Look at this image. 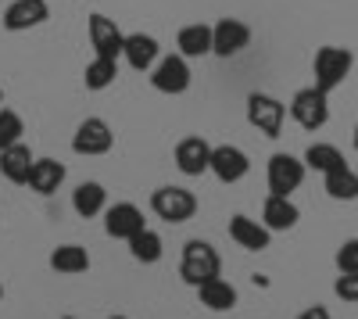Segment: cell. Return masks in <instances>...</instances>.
Here are the masks:
<instances>
[{
  "label": "cell",
  "instance_id": "cell-7",
  "mask_svg": "<svg viewBox=\"0 0 358 319\" xmlns=\"http://www.w3.org/2000/svg\"><path fill=\"white\" fill-rule=\"evenodd\" d=\"M115 148V133L104 119H97V115H90V119H83L72 133V151L83 155V158H101Z\"/></svg>",
  "mask_w": 358,
  "mask_h": 319
},
{
  "label": "cell",
  "instance_id": "cell-19",
  "mask_svg": "<svg viewBox=\"0 0 358 319\" xmlns=\"http://www.w3.org/2000/svg\"><path fill=\"white\" fill-rule=\"evenodd\" d=\"M33 162H36V155L29 151V143H15V148H8V151H0V176H4L8 183H15V187H25L29 183V169H33Z\"/></svg>",
  "mask_w": 358,
  "mask_h": 319
},
{
  "label": "cell",
  "instance_id": "cell-12",
  "mask_svg": "<svg viewBox=\"0 0 358 319\" xmlns=\"http://www.w3.org/2000/svg\"><path fill=\"white\" fill-rule=\"evenodd\" d=\"M50 18V4L47 0H11L0 15V25L8 29V33H29V29H36Z\"/></svg>",
  "mask_w": 358,
  "mask_h": 319
},
{
  "label": "cell",
  "instance_id": "cell-37",
  "mask_svg": "<svg viewBox=\"0 0 358 319\" xmlns=\"http://www.w3.org/2000/svg\"><path fill=\"white\" fill-rule=\"evenodd\" d=\"M355 65H358V57H355Z\"/></svg>",
  "mask_w": 358,
  "mask_h": 319
},
{
  "label": "cell",
  "instance_id": "cell-16",
  "mask_svg": "<svg viewBox=\"0 0 358 319\" xmlns=\"http://www.w3.org/2000/svg\"><path fill=\"white\" fill-rule=\"evenodd\" d=\"M122 57L129 62V69L136 72H151L162 57V43L151 36V33H129L126 43H122Z\"/></svg>",
  "mask_w": 358,
  "mask_h": 319
},
{
  "label": "cell",
  "instance_id": "cell-36",
  "mask_svg": "<svg viewBox=\"0 0 358 319\" xmlns=\"http://www.w3.org/2000/svg\"><path fill=\"white\" fill-rule=\"evenodd\" d=\"M62 319H76V316H62Z\"/></svg>",
  "mask_w": 358,
  "mask_h": 319
},
{
  "label": "cell",
  "instance_id": "cell-11",
  "mask_svg": "<svg viewBox=\"0 0 358 319\" xmlns=\"http://www.w3.org/2000/svg\"><path fill=\"white\" fill-rule=\"evenodd\" d=\"M208 172H212L219 183H241L251 172V158L236 148V143H219V148H212V165H208Z\"/></svg>",
  "mask_w": 358,
  "mask_h": 319
},
{
  "label": "cell",
  "instance_id": "cell-27",
  "mask_svg": "<svg viewBox=\"0 0 358 319\" xmlns=\"http://www.w3.org/2000/svg\"><path fill=\"white\" fill-rule=\"evenodd\" d=\"M301 162H305V169H315V172H322V176H326V172H334V169H341V165H348L344 155L334 148V143H312Z\"/></svg>",
  "mask_w": 358,
  "mask_h": 319
},
{
  "label": "cell",
  "instance_id": "cell-29",
  "mask_svg": "<svg viewBox=\"0 0 358 319\" xmlns=\"http://www.w3.org/2000/svg\"><path fill=\"white\" fill-rule=\"evenodd\" d=\"M337 269H341V276H355L358 273V237H351V241H344L341 248H337Z\"/></svg>",
  "mask_w": 358,
  "mask_h": 319
},
{
  "label": "cell",
  "instance_id": "cell-33",
  "mask_svg": "<svg viewBox=\"0 0 358 319\" xmlns=\"http://www.w3.org/2000/svg\"><path fill=\"white\" fill-rule=\"evenodd\" d=\"M0 302H4V283H0Z\"/></svg>",
  "mask_w": 358,
  "mask_h": 319
},
{
  "label": "cell",
  "instance_id": "cell-31",
  "mask_svg": "<svg viewBox=\"0 0 358 319\" xmlns=\"http://www.w3.org/2000/svg\"><path fill=\"white\" fill-rule=\"evenodd\" d=\"M297 319H334V316H330V309H322V305H312V309H305V312L297 316Z\"/></svg>",
  "mask_w": 358,
  "mask_h": 319
},
{
  "label": "cell",
  "instance_id": "cell-20",
  "mask_svg": "<svg viewBox=\"0 0 358 319\" xmlns=\"http://www.w3.org/2000/svg\"><path fill=\"white\" fill-rule=\"evenodd\" d=\"M65 183V165L57 162V158H36L33 169H29V190L40 194V197H50L57 187Z\"/></svg>",
  "mask_w": 358,
  "mask_h": 319
},
{
  "label": "cell",
  "instance_id": "cell-8",
  "mask_svg": "<svg viewBox=\"0 0 358 319\" xmlns=\"http://www.w3.org/2000/svg\"><path fill=\"white\" fill-rule=\"evenodd\" d=\"M190 83H194V76H190V65H187L183 54H165V57H158V65L151 69V86L158 94H169V97L187 94Z\"/></svg>",
  "mask_w": 358,
  "mask_h": 319
},
{
  "label": "cell",
  "instance_id": "cell-3",
  "mask_svg": "<svg viewBox=\"0 0 358 319\" xmlns=\"http://www.w3.org/2000/svg\"><path fill=\"white\" fill-rule=\"evenodd\" d=\"M151 212L169 222V226H179V222H190L197 215V197L187 190V187H158L151 194Z\"/></svg>",
  "mask_w": 358,
  "mask_h": 319
},
{
  "label": "cell",
  "instance_id": "cell-28",
  "mask_svg": "<svg viewBox=\"0 0 358 319\" xmlns=\"http://www.w3.org/2000/svg\"><path fill=\"white\" fill-rule=\"evenodd\" d=\"M22 133H25L22 115H18V111H11V108H0V151L15 148V143L22 140Z\"/></svg>",
  "mask_w": 358,
  "mask_h": 319
},
{
  "label": "cell",
  "instance_id": "cell-9",
  "mask_svg": "<svg viewBox=\"0 0 358 319\" xmlns=\"http://www.w3.org/2000/svg\"><path fill=\"white\" fill-rule=\"evenodd\" d=\"M86 36H90V47H94L97 57H111V62H118V57H122L126 33L115 25V18L94 11V15L86 18Z\"/></svg>",
  "mask_w": 358,
  "mask_h": 319
},
{
  "label": "cell",
  "instance_id": "cell-26",
  "mask_svg": "<svg viewBox=\"0 0 358 319\" xmlns=\"http://www.w3.org/2000/svg\"><path fill=\"white\" fill-rule=\"evenodd\" d=\"M115 79H118V62H111V57H97V54H94V62H90L86 72H83L86 90H94V94L108 90Z\"/></svg>",
  "mask_w": 358,
  "mask_h": 319
},
{
  "label": "cell",
  "instance_id": "cell-17",
  "mask_svg": "<svg viewBox=\"0 0 358 319\" xmlns=\"http://www.w3.org/2000/svg\"><path fill=\"white\" fill-rule=\"evenodd\" d=\"M229 237H233L236 248H244V251H265L268 244H273V234H268L258 219L241 215V212L229 219Z\"/></svg>",
  "mask_w": 358,
  "mask_h": 319
},
{
  "label": "cell",
  "instance_id": "cell-10",
  "mask_svg": "<svg viewBox=\"0 0 358 319\" xmlns=\"http://www.w3.org/2000/svg\"><path fill=\"white\" fill-rule=\"evenodd\" d=\"M251 47V25L241 18H219L212 25V54L215 57H236Z\"/></svg>",
  "mask_w": 358,
  "mask_h": 319
},
{
  "label": "cell",
  "instance_id": "cell-6",
  "mask_svg": "<svg viewBox=\"0 0 358 319\" xmlns=\"http://www.w3.org/2000/svg\"><path fill=\"white\" fill-rule=\"evenodd\" d=\"M248 122L268 136V140H276L283 133V122H287V104L276 101L273 94H251L248 97Z\"/></svg>",
  "mask_w": 358,
  "mask_h": 319
},
{
  "label": "cell",
  "instance_id": "cell-21",
  "mask_svg": "<svg viewBox=\"0 0 358 319\" xmlns=\"http://www.w3.org/2000/svg\"><path fill=\"white\" fill-rule=\"evenodd\" d=\"M47 262L57 276H79V273L90 269V251L83 244H57Z\"/></svg>",
  "mask_w": 358,
  "mask_h": 319
},
{
  "label": "cell",
  "instance_id": "cell-32",
  "mask_svg": "<svg viewBox=\"0 0 358 319\" xmlns=\"http://www.w3.org/2000/svg\"><path fill=\"white\" fill-rule=\"evenodd\" d=\"M355 151H358V126H355Z\"/></svg>",
  "mask_w": 358,
  "mask_h": 319
},
{
  "label": "cell",
  "instance_id": "cell-14",
  "mask_svg": "<svg viewBox=\"0 0 358 319\" xmlns=\"http://www.w3.org/2000/svg\"><path fill=\"white\" fill-rule=\"evenodd\" d=\"M176 169L183 172V176H204L208 165H212V143H208L204 136H183L176 143Z\"/></svg>",
  "mask_w": 358,
  "mask_h": 319
},
{
  "label": "cell",
  "instance_id": "cell-18",
  "mask_svg": "<svg viewBox=\"0 0 358 319\" xmlns=\"http://www.w3.org/2000/svg\"><path fill=\"white\" fill-rule=\"evenodd\" d=\"M197 302L208 309V312H233L241 295H236V287L226 280V276H212L197 287Z\"/></svg>",
  "mask_w": 358,
  "mask_h": 319
},
{
  "label": "cell",
  "instance_id": "cell-35",
  "mask_svg": "<svg viewBox=\"0 0 358 319\" xmlns=\"http://www.w3.org/2000/svg\"><path fill=\"white\" fill-rule=\"evenodd\" d=\"M0 104H4V90H0Z\"/></svg>",
  "mask_w": 358,
  "mask_h": 319
},
{
  "label": "cell",
  "instance_id": "cell-5",
  "mask_svg": "<svg viewBox=\"0 0 358 319\" xmlns=\"http://www.w3.org/2000/svg\"><path fill=\"white\" fill-rule=\"evenodd\" d=\"M305 162L301 158H294L287 151H276L273 158H268L265 165V183H268V194H276V197H290L297 187L305 183Z\"/></svg>",
  "mask_w": 358,
  "mask_h": 319
},
{
  "label": "cell",
  "instance_id": "cell-4",
  "mask_svg": "<svg viewBox=\"0 0 358 319\" xmlns=\"http://www.w3.org/2000/svg\"><path fill=\"white\" fill-rule=\"evenodd\" d=\"M290 119L301 129H308V133L322 129L326 122H330V94H322L319 86H305V90H297L290 97Z\"/></svg>",
  "mask_w": 358,
  "mask_h": 319
},
{
  "label": "cell",
  "instance_id": "cell-13",
  "mask_svg": "<svg viewBox=\"0 0 358 319\" xmlns=\"http://www.w3.org/2000/svg\"><path fill=\"white\" fill-rule=\"evenodd\" d=\"M143 226H147V219H143V212L133 205V201H115V205L104 208V234L115 237V241L136 237Z\"/></svg>",
  "mask_w": 358,
  "mask_h": 319
},
{
  "label": "cell",
  "instance_id": "cell-34",
  "mask_svg": "<svg viewBox=\"0 0 358 319\" xmlns=\"http://www.w3.org/2000/svg\"><path fill=\"white\" fill-rule=\"evenodd\" d=\"M108 319H129V316H108Z\"/></svg>",
  "mask_w": 358,
  "mask_h": 319
},
{
  "label": "cell",
  "instance_id": "cell-30",
  "mask_svg": "<svg viewBox=\"0 0 358 319\" xmlns=\"http://www.w3.org/2000/svg\"><path fill=\"white\" fill-rule=\"evenodd\" d=\"M334 295H337L341 302H348V305H358V273H355V276H337Z\"/></svg>",
  "mask_w": 358,
  "mask_h": 319
},
{
  "label": "cell",
  "instance_id": "cell-24",
  "mask_svg": "<svg viewBox=\"0 0 358 319\" xmlns=\"http://www.w3.org/2000/svg\"><path fill=\"white\" fill-rule=\"evenodd\" d=\"M126 244H129V255L136 258V262H143V266L162 262V255H165V244H162V237L155 234L151 226H143L140 234H136V237H129Z\"/></svg>",
  "mask_w": 358,
  "mask_h": 319
},
{
  "label": "cell",
  "instance_id": "cell-22",
  "mask_svg": "<svg viewBox=\"0 0 358 319\" xmlns=\"http://www.w3.org/2000/svg\"><path fill=\"white\" fill-rule=\"evenodd\" d=\"M72 208H76V215L79 219H97V215H104V208H108V190L101 187V183H79L76 190H72Z\"/></svg>",
  "mask_w": 358,
  "mask_h": 319
},
{
  "label": "cell",
  "instance_id": "cell-2",
  "mask_svg": "<svg viewBox=\"0 0 358 319\" xmlns=\"http://www.w3.org/2000/svg\"><path fill=\"white\" fill-rule=\"evenodd\" d=\"M351 69H355V54L348 47H319L312 62V72H315L312 86H319L322 94H334L337 86H344Z\"/></svg>",
  "mask_w": 358,
  "mask_h": 319
},
{
  "label": "cell",
  "instance_id": "cell-15",
  "mask_svg": "<svg viewBox=\"0 0 358 319\" xmlns=\"http://www.w3.org/2000/svg\"><path fill=\"white\" fill-rule=\"evenodd\" d=\"M297 219H301V208H297L290 197L268 194L265 205H262V219H258V222L268 229V234H287V229L297 226Z\"/></svg>",
  "mask_w": 358,
  "mask_h": 319
},
{
  "label": "cell",
  "instance_id": "cell-23",
  "mask_svg": "<svg viewBox=\"0 0 358 319\" xmlns=\"http://www.w3.org/2000/svg\"><path fill=\"white\" fill-rule=\"evenodd\" d=\"M176 54H183L187 62L190 57H204V54H212V25H204V22H194V25H183L179 29V36H176Z\"/></svg>",
  "mask_w": 358,
  "mask_h": 319
},
{
  "label": "cell",
  "instance_id": "cell-38",
  "mask_svg": "<svg viewBox=\"0 0 358 319\" xmlns=\"http://www.w3.org/2000/svg\"><path fill=\"white\" fill-rule=\"evenodd\" d=\"M355 172H358V169H355Z\"/></svg>",
  "mask_w": 358,
  "mask_h": 319
},
{
  "label": "cell",
  "instance_id": "cell-1",
  "mask_svg": "<svg viewBox=\"0 0 358 319\" xmlns=\"http://www.w3.org/2000/svg\"><path fill=\"white\" fill-rule=\"evenodd\" d=\"M179 276H183V283H190L194 291H197L204 280L222 276L219 251L208 244V241H187L183 244V258H179Z\"/></svg>",
  "mask_w": 358,
  "mask_h": 319
},
{
  "label": "cell",
  "instance_id": "cell-25",
  "mask_svg": "<svg viewBox=\"0 0 358 319\" xmlns=\"http://www.w3.org/2000/svg\"><path fill=\"white\" fill-rule=\"evenodd\" d=\"M322 190L330 194L334 201H355L358 197V172L348 169V165L326 172V176H322Z\"/></svg>",
  "mask_w": 358,
  "mask_h": 319
}]
</instances>
